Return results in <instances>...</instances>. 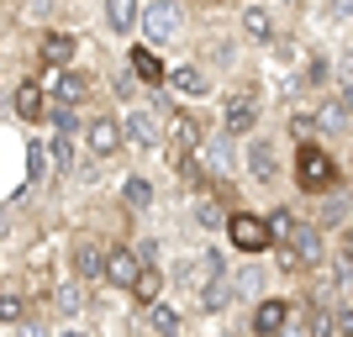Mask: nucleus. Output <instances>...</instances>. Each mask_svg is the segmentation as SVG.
I'll return each mask as SVG.
<instances>
[{
  "mask_svg": "<svg viewBox=\"0 0 353 337\" xmlns=\"http://www.w3.org/2000/svg\"><path fill=\"white\" fill-rule=\"evenodd\" d=\"M290 179H295V190H301V195H311V201H322L327 190H338V185H343V179H338V159H332V153H327L322 143L295 147Z\"/></svg>",
  "mask_w": 353,
  "mask_h": 337,
  "instance_id": "1",
  "label": "nucleus"
},
{
  "mask_svg": "<svg viewBox=\"0 0 353 337\" xmlns=\"http://www.w3.org/2000/svg\"><path fill=\"white\" fill-rule=\"evenodd\" d=\"M185 27H190V11L185 6H174V0H153V6H143V21H137V32H143V48H174L179 37H185Z\"/></svg>",
  "mask_w": 353,
  "mask_h": 337,
  "instance_id": "2",
  "label": "nucleus"
},
{
  "mask_svg": "<svg viewBox=\"0 0 353 337\" xmlns=\"http://www.w3.org/2000/svg\"><path fill=\"white\" fill-rule=\"evenodd\" d=\"M227 243H232V253H243V258L274 253V237H269L264 211H243V205H237L232 216H227Z\"/></svg>",
  "mask_w": 353,
  "mask_h": 337,
  "instance_id": "3",
  "label": "nucleus"
},
{
  "mask_svg": "<svg viewBox=\"0 0 353 337\" xmlns=\"http://www.w3.org/2000/svg\"><path fill=\"white\" fill-rule=\"evenodd\" d=\"M285 253L295 258L301 274H322V269L332 264V237H327L316 221L301 216V227H295V237H290V248H285Z\"/></svg>",
  "mask_w": 353,
  "mask_h": 337,
  "instance_id": "4",
  "label": "nucleus"
},
{
  "mask_svg": "<svg viewBox=\"0 0 353 337\" xmlns=\"http://www.w3.org/2000/svg\"><path fill=\"white\" fill-rule=\"evenodd\" d=\"M105 253H111V243H101L95 232H79L69 243V279H79V285L105 279Z\"/></svg>",
  "mask_w": 353,
  "mask_h": 337,
  "instance_id": "5",
  "label": "nucleus"
},
{
  "mask_svg": "<svg viewBox=\"0 0 353 337\" xmlns=\"http://www.w3.org/2000/svg\"><path fill=\"white\" fill-rule=\"evenodd\" d=\"M264 295H269L264 258H243V264H232V279H227V300H232V306H259Z\"/></svg>",
  "mask_w": 353,
  "mask_h": 337,
  "instance_id": "6",
  "label": "nucleus"
},
{
  "mask_svg": "<svg viewBox=\"0 0 353 337\" xmlns=\"http://www.w3.org/2000/svg\"><path fill=\"white\" fill-rule=\"evenodd\" d=\"M85 147H90V159H117L121 147H127V137H121V116H111V111H90L85 121Z\"/></svg>",
  "mask_w": 353,
  "mask_h": 337,
  "instance_id": "7",
  "label": "nucleus"
},
{
  "mask_svg": "<svg viewBox=\"0 0 353 337\" xmlns=\"http://www.w3.org/2000/svg\"><path fill=\"white\" fill-rule=\"evenodd\" d=\"M295 327V306H290V295H264L259 306H253V322L248 332L253 337H285Z\"/></svg>",
  "mask_w": 353,
  "mask_h": 337,
  "instance_id": "8",
  "label": "nucleus"
},
{
  "mask_svg": "<svg viewBox=\"0 0 353 337\" xmlns=\"http://www.w3.org/2000/svg\"><path fill=\"white\" fill-rule=\"evenodd\" d=\"M306 221H316L327 237H338L343 227L353 221V190H348V185H338V190H327L322 201H311V216Z\"/></svg>",
  "mask_w": 353,
  "mask_h": 337,
  "instance_id": "9",
  "label": "nucleus"
},
{
  "mask_svg": "<svg viewBox=\"0 0 353 337\" xmlns=\"http://www.w3.org/2000/svg\"><path fill=\"white\" fill-rule=\"evenodd\" d=\"M243 169H248L253 185L274 190V179H280V147H274V137H248V147H243Z\"/></svg>",
  "mask_w": 353,
  "mask_h": 337,
  "instance_id": "10",
  "label": "nucleus"
},
{
  "mask_svg": "<svg viewBox=\"0 0 353 337\" xmlns=\"http://www.w3.org/2000/svg\"><path fill=\"white\" fill-rule=\"evenodd\" d=\"M195 159H201V169H206L211 185H227V174L237 169V159H243V153H237V143H232L227 132H211V137H206V147H201Z\"/></svg>",
  "mask_w": 353,
  "mask_h": 337,
  "instance_id": "11",
  "label": "nucleus"
},
{
  "mask_svg": "<svg viewBox=\"0 0 353 337\" xmlns=\"http://www.w3.org/2000/svg\"><path fill=\"white\" fill-rule=\"evenodd\" d=\"M74 59H79V37H74V32L48 27L43 37H37V63H43V69L63 74V69H74Z\"/></svg>",
  "mask_w": 353,
  "mask_h": 337,
  "instance_id": "12",
  "label": "nucleus"
},
{
  "mask_svg": "<svg viewBox=\"0 0 353 337\" xmlns=\"http://www.w3.org/2000/svg\"><path fill=\"white\" fill-rule=\"evenodd\" d=\"M121 137L127 147H159L163 143V116L159 111H148V105H132V111H121Z\"/></svg>",
  "mask_w": 353,
  "mask_h": 337,
  "instance_id": "13",
  "label": "nucleus"
},
{
  "mask_svg": "<svg viewBox=\"0 0 353 337\" xmlns=\"http://www.w3.org/2000/svg\"><path fill=\"white\" fill-rule=\"evenodd\" d=\"M259 116H264V111H259V95H232V101L221 105V132L232 137H253L259 132Z\"/></svg>",
  "mask_w": 353,
  "mask_h": 337,
  "instance_id": "14",
  "label": "nucleus"
},
{
  "mask_svg": "<svg viewBox=\"0 0 353 337\" xmlns=\"http://www.w3.org/2000/svg\"><path fill=\"white\" fill-rule=\"evenodd\" d=\"M90 95H95V79H90L85 69H63V74H53V90H48V101H53V105H74V111H85Z\"/></svg>",
  "mask_w": 353,
  "mask_h": 337,
  "instance_id": "15",
  "label": "nucleus"
},
{
  "mask_svg": "<svg viewBox=\"0 0 353 337\" xmlns=\"http://www.w3.org/2000/svg\"><path fill=\"white\" fill-rule=\"evenodd\" d=\"M137 274H143V258H137V248H132V243H111V253H105V285L132 290Z\"/></svg>",
  "mask_w": 353,
  "mask_h": 337,
  "instance_id": "16",
  "label": "nucleus"
},
{
  "mask_svg": "<svg viewBox=\"0 0 353 337\" xmlns=\"http://www.w3.org/2000/svg\"><path fill=\"white\" fill-rule=\"evenodd\" d=\"M153 201H159V185H153L148 174H127V179H121L117 205L127 211V216H148V211H153Z\"/></svg>",
  "mask_w": 353,
  "mask_h": 337,
  "instance_id": "17",
  "label": "nucleus"
},
{
  "mask_svg": "<svg viewBox=\"0 0 353 337\" xmlns=\"http://www.w3.org/2000/svg\"><path fill=\"white\" fill-rule=\"evenodd\" d=\"M11 111L21 121H48V90L32 79V74H21V85L11 90Z\"/></svg>",
  "mask_w": 353,
  "mask_h": 337,
  "instance_id": "18",
  "label": "nucleus"
},
{
  "mask_svg": "<svg viewBox=\"0 0 353 337\" xmlns=\"http://www.w3.org/2000/svg\"><path fill=\"white\" fill-rule=\"evenodd\" d=\"M163 90H174L179 101H206L211 95V74L201 69V63H179V69H169V85Z\"/></svg>",
  "mask_w": 353,
  "mask_h": 337,
  "instance_id": "19",
  "label": "nucleus"
},
{
  "mask_svg": "<svg viewBox=\"0 0 353 337\" xmlns=\"http://www.w3.org/2000/svg\"><path fill=\"white\" fill-rule=\"evenodd\" d=\"M237 27H243V37H248V43H274V32H280V16H274V6H243Z\"/></svg>",
  "mask_w": 353,
  "mask_h": 337,
  "instance_id": "20",
  "label": "nucleus"
},
{
  "mask_svg": "<svg viewBox=\"0 0 353 337\" xmlns=\"http://www.w3.org/2000/svg\"><path fill=\"white\" fill-rule=\"evenodd\" d=\"M127 69L137 74V85H143L148 95L169 85V69H163V59H159V53H153V48H132V59H127Z\"/></svg>",
  "mask_w": 353,
  "mask_h": 337,
  "instance_id": "21",
  "label": "nucleus"
},
{
  "mask_svg": "<svg viewBox=\"0 0 353 337\" xmlns=\"http://www.w3.org/2000/svg\"><path fill=\"white\" fill-rule=\"evenodd\" d=\"M143 337H185V316H179V306H169V300L148 306L143 311Z\"/></svg>",
  "mask_w": 353,
  "mask_h": 337,
  "instance_id": "22",
  "label": "nucleus"
},
{
  "mask_svg": "<svg viewBox=\"0 0 353 337\" xmlns=\"http://www.w3.org/2000/svg\"><path fill=\"white\" fill-rule=\"evenodd\" d=\"M27 316H32L27 285H21V279H6V285H0V327H21Z\"/></svg>",
  "mask_w": 353,
  "mask_h": 337,
  "instance_id": "23",
  "label": "nucleus"
},
{
  "mask_svg": "<svg viewBox=\"0 0 353 337\" xmlns=\"http://www.w3.org/2000/svg\"><path fill=\"white\" fill-rule=\"evenodd\" d=\"M137 21H143V6H137V0H111V6H105V32H111V37L137 32Z\"/></svg>",
  "mask_w": 353,
  "mask_h": 337,
  "instance_id": "24",
  "label": "nucleus"
},
{
  "mask_svg": "<svg viewBox=\"0 0 353 337\" xmlns=\"http://www.w3.org/2000/svg\"><path fill=\"white\" fill-rule=\"evenodd\" d=\"M85 111H74V105H53L48 101V132L53 137H85Z\"/></svg>",
  "mask_w": 353,
  "mask_h": 337,
  "instance_id": "25",
  "label": "nucleus"
},
{
  "mask_svg": "<svg viewBox=\"0 0 353 337\" xmlns=\"http://www.w3.org/2000/svg\"><path fill=\"white\" fill-rule=\"evenodd\" d=\"M264 221H269V237H274V248H290L295 227H301V211H295V205H269Z\"/></svg>",
  "mask_w": 353,
  "mask_h": 337,
  "instance_id": "26",
  "label": "nucleus"
},
{
  "mask_svg": "<svg viewBox=\"0 0 353 337\" xmlns=\"http://www.w3.org/2000/svg\"><path fill=\"white\" fill-rule=\"evenodd\" d=\"M316 127H322V132H353V111L338 95H322V101H316Z\"/></svg>",
  "mask_w": 353,
  "mask_h": 337,
  "instance_id": "27",
  "label": "nucleus"
},
{
  "mask_svg": "<svg viewBox=\"0 0 353 337\" xmlns=\"http://www.w3.org/2000/svg\"><path fill=\"white\" fill-rule=\"evenodd\" d=\"M53 311H59L63 322H74V316L85 311V285H79V279H59V285H53Z\"/></svg>",
  "mask_w": 353,
  "mask_h": 337,
  "instance_id": "28",
  "label": "nucleus"
},
{
  "mask_svg": "<svg viewBox=\"0 0 353 337\" xmlns=\"http://www.w3.org/2000/svg\"><path fill=\"white\" fill-rule=\"evenodd\" d=\"M43 143H48V174L69 179L74 174V137H53V132H48Z\"/></svg>",
  "mask_w": 353,
  "mask_h": 337,
  "instance_id": "29",
  "label": "nucleus"
},
{
  "mask_svg": "<svg viewBox=\"0 0 353 337\" xmlns=\"http://www.w3.org/2000/svg\"><path fill=\"white\" fill-rule=\"evenodd\" d=\"M132 300H137L143 311L163 300V269H159V264H148L143 274H137V285H132Z\"/></svg>",
  "mask_w": 353,
  "mask_h": 337,
  "instance_id": "30",
  "label": "nucleus"
},
{
  "mask_svg": "<svg viewBox=\"0 0 353 337\" xmlns=\"http://www.w3.org/2000/svg\"><path fill=\"white\" fill-rule=\"evenodd\" d=\"M43 179H48V143L32 137L27 143V185H43Z\"/></svg>",
  "mask_w": 353,
  "mask_h": 337,
  "instance_id": "31",
  "label": "nucleus"
},
{
  "mask_svg": "<svg viewBox=\"0 0 353 337\" xmlns=\"http://www.w3.org/2000/svg\"><path fill=\"white\" fill-rule=\"evenodd\" d=\"M332 85V59L327 53H311L306 59V90H327Z\"/></svg>",
  "mask_w": 353,
  "mask_h": 337,
  "instance_id": "32",
  "label": "nucleus"
},
{
  "mask_svg": "<svg viewBox=\"0 0 353 337\" xmlns=\"http://www.w3.org/2000/svg\"><path fill=\"white\" fill-rule=\"evenodd\" d=\"M137 90H143V85H137V74H132V69H117V74H111V95H117V101L127 105V111H132Z\"/></svg>",
  "mask_w": 353,
  "mask_h": 337,
  "instance_id": "33",
  "label": "nucleus"
},
{
  "mask_svg": "<svg viewBox=\"0 0 353 337\" xmlns=\"http://www.w3.org/2000/svg\"><path fill=\"white\" fill-rule=\"evenodd\" d=\"M311 132H322V127H316V111H295V116H290V137H295V147H306V143H311Z\"/></svg>",
  "mask_w": 353,
  "mask_h": 337,
  "instance_id": "34",
  "label": "nucleus"
},
{
  "mask_svg": "<svg viewBox=\"0 0 353 337\" xmlns=\"http://www.w3.org/2000/svg\"><path fill=\"white\" fill-rule=\"evenodd\" d=\"M195 300H201V311H227V306H232V300H227V285H206Z\"/></svg>",
  "mask_w": 353,
  "mask_h": 337,
  "instance_id": "35",
  "label": "nucleus"
},
{
  "mask_svg": "<svg viewBox=\"0 0 353 337\" xmlns=\"http://www.w3.org/2000/svg\"><path fill=\"white\" fill-rule=\"evenodd\" d=\"M332 258H338V264H353V221L332 237Z\"/></svg>",
  "mask_w": 353,
  "mask_h": 337,
  "instance_id": "36",
  "label": "nucleus"
},
{
  "mask_svg": "<svg viewBox=\"0 0 353 337\" xmlns=\"http://www.w3.org/2000/svg\"><path fill=\"white\" fill-rule=\"evenodd\" d=\"M332 327H338V337H353V306H348V300H338V311H332Z\"/></svg>",
  "mask_w": 353,
  "mask_h": 337,
  "instance_id": "37",
  "label": "nucleus"
},
{
  "mask_svg": "<svg viewBox=\"0 0 353 337\" xmlns=\"http://www.w3.org/2000/svg\"><path fill=\"white\" fill-rule=\"evenodd\" d=\"M237 59V43L232 37H216V43H211V63H232Z\"/></svg>",
  "mask_w": 353,
  "mask_h": 337,
  "instance_id": "38",
  "label": "nucleus"
},
{
  "mask_svg": "<svg viewBox=\"0 0 353 337\" xmlns=\"http://www.w3.org/2000/svg\"><path fill=\"white\" fill-rule=\"evenodd\" d=\"M16 337H53V327H48L43 316H27V322L16 327Z\"/></svg>",
  "mask_w": 353,
  "mask_h": 337,
  "instance_id": "39",
  "label": "nucleus"
},
{
  "mask_svg": "<svg viewBox=\"0 0 353 337\" xmlns=\"http://www.w3.org/2000/svg\"><path fill=\"white\" fill-rule=\"evenodd\" d=\"M132 248H137V258H143V269H148V264H159V237H137Z\"/></svg>",
  "mask_w": 353,
  "mask_h": 337,
  "instance_id": "40",
  "label": "nucleus"
},
{
  "mask_svg": "<svg viewBox=\"0 0 353 337\" xmlns=\"http://www.w3.org/2000/svg\"><path fill=\"white\" fill-rule=\"evenodd\" d=\"M11 232V211H6V205H0V237Z\"/></svg>",
  "mask_w": 353,
  "mask_h": 337,
  "instance_id": "41",
  "label": "nucleus"
},
{
  "mask_svg": "<svg viewBox=\"0 0 353 337\" xmlns=\"http://www.w3.org/2000/svg\"><path fill=\"white\" fill-rule=\"evenodd\" d=\"M53 337H85V332H79V327H59Z\"/></svg>",
  "mask_w": 353,
  "mask_h": 337,
  "instance_id": "42",
  "label": "nucleus"
},
{
  "mask_svg": "<svg viewBox=\"0 0 353 337\" xmlns=\"http://www.w3.org/2000/svg\"><path fill=\"white\" fill-rule=\"evenodd\" d=\"M227 337H253V332H237V327H232V332H227Z\"/></svg>",
  "mask_w": 353,
  "mask_h": 337,
  "instance_id": "43",
  "label": "nucleus"
},
{
  "mask_svg": "<svg viewBox=\"0 0 353 337\" xmlns=\"http://www.w3.org/2000/svg\"><path fill=\"white\" fill-rule=\"evenodd\" d=\"M0 74H6V63H0Z\"/></svg>",
  "mask_w": 353,
  "mask_h": 337,
  "instance_id": "44",
  "label": "nucleus"
},
{
  "mask_svg": "<svg viewBox=\"0 0 353 337\" xmlns=\"http://www.w3.org/2000/svg\"><path fill=\"white\" fill-rule=\"evenodd\" d=\"M348 306H353V300H348Z\"/></svg>",
  "mask_w": 353,
  "mask_h": 337,
  "instance_id": "45",
  "label": "nucleus"
},
{
  "mask_svg": "<svg viewBox=\"0 0 353 337\" xmlns=\"http://www.w3.org/2000/svg\"><path fill=\"white\" fill-rule=\"evenodd\" d=\"M348 137H353V132H348Z\"/></svg>",
  "mask_w": 353,
  "mask_h": 337,
  "instance_id": "46",
  "label": "nucleus"
},
{
  "mask_svg": "<svg viewBox=\"0 0 353 337\" xmlns=\"http://www.w3.org/2000/svg\"><path fill=\"white\" fill-rule=\"evenodd\" d=\"M190 337H195V332H190Z\"/></svg>",
  "mask_w": 353,
  "mask_h": 337,
  "instance_id": "47",
  "label": "nucleus"
}]
</instances>
